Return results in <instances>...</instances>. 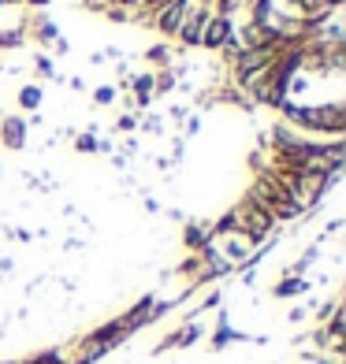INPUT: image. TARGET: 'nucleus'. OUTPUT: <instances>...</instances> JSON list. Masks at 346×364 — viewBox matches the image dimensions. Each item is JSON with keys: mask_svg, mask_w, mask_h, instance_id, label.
Here are the masks:
<instances>
[{"mask_svg": "<svg viewBox=\"0 0 346 364\" xmlns=\"http://www.w3.org/2000/svg\"><path fill=\"white\" fill-rule=\"evenodd\" d=\"M19 101H23V108H38V101H41V90H38V86H26V90L19 93Z\"/></svg>", "mask_w": 346, "mask_h": 364, "instance_id": "nucleus-4", "label": "nucleus"}, {"mask_svg": "<svg viewBox=\"0 0 346 364\" xmlns=\"http://www.w3.org/2000/svg\"><path fill=\"white\" fill-rule=\"evenodd\" d=\"M93 97H97V105H112V101H115V90H112V86H101Z\"/></svg>", "mask_w": 346, "mask_h": 364, "instance_id": "nucleus-5", "label": "nucleus"}, {"mask_svg": "<svg viewBox=\"0 0 346 364\" xmlns=\"http://www.w3.org/2000/svg\"><path fill=\"white\" fill-rule=\"evenodd\" d=\"M309 290V283L302 275H290V279H283V283L276 287V297H294V294H305Z\"/></svg>", "mask_w": 346, "mask_h": 364, "instance_id": "nucleus-2", "label": "nucleus"}, {"mask_svg": "<svg viewBox=\"0 0 346 364\" xmlns=\"http://www.w3.org/2000/svg\"><path fill=\"white\" fill-rule=\"evenodd\" d=\"M127 4H135V0H127Z\"/></svg>", "mask_w": 346, "mask_h": 364, "instance_id": "nucleus-7", "label": "nucleus"}, {"mask_svg": "<svg viewBox=\"0 0 346 364\" xmlns=\"http://www.w3.org/2000/svg\"><path fill=\"white\" fill-rule=\"evenodd\" d=\"M327 4H332V8H335V4H339V0H327Z\"/></svg>", "mask_w": 346, "mask_h": 364, "instance_id": "nucleus-6", "label": "nucleus"}, {"mask_svg": "<svg viewBox=\"0 0 346 364\" xmlns=\"http://www.w3.org/2000/svg\"><path fill=\"white\" fill-rule=\"evenodd\" d=\"M227 34H231V19L227 15H216V19L209 23V30H205V48H220L224 41H227Z\"/></svg>", "mask_w": 346, "mask_h": 364, "instance_id": "nucleus-1", "label": "nucleus"}, {"mask_svg": "<svg viewBox=\"0 0 346 364\" xmlns=\"http://www.w3.org/2000/svg\"><path fill=\"white\" fill-rule=\"evenodd\" d=\"M4 141H8L11 149H23V145H26V127L15 123V119H8V123H4Z\"/></svg>", "mask_w": 346, "mask_h": 364, "instance_id": "nucleus-3", "label": "nucleus"}]
</instances>
